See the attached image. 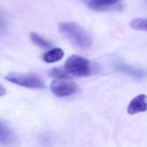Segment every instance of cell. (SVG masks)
I'll use <instances>...</instances> for the list:
<instances>
[{"mask_svg": "<svg viewBox=\"0 0 147 147\" xmlns=\"http://www.w3.org/2000/svg\"><path fill=\"white\" fill-rule=\"evenodd\" d=\"M30 39L32 40V41L40 47H43V48H50L52 47V44L51 42H49L48 40H47L46 39L42 38L41 36H40L39 34H35V33H31L30 34Z\"/></svg>", "mask_w": 147, "mask_h": 147, "instance_id": "obj_10", "label": "cell"}, {"mask_svg": "<svg viewBox=\"0 0 147 147\" xmlns=\"http://www.w3.org/2000/svg\"><path fill=\"white\" fill-rule=\"evenodd\" d=\"M65 70L72 77H85L93 73L94 65L87 59L73 54L70 56L65 64Z\"/></svg>", "mask_w": 147, "mask_h": 147, "instance_id": "obj_2", "label": "cell"}, {"mask_svg": "<svg viewBox=\"0 0 147 147\" xmlns=\"http://www.w3.org/2000/svg\"><path fill=\"white\" fill-rule=\"evenodd\" d=\"M5 93H6V90H5V89L1 85V84H0V96H4L5 95Z\"/></svg>", "mask_w": 147, "mask_h": 147, "instance_id": "obj_12", "label": "cell"}, {"mask_svg": "<svg viewBox=\"0 0 147 147\" xmlns=\"http://www.w3.org/2000/svg\"><path fill=\"white\" fill-rule=\"evenodd\" d=\"M130 26L137 30L146 31L147 20L146 18H136L130 22Z\"/></svg>", "mask_w": 147, "mask_h": 147, "instance_id": "obj_11", "label": "cell"}, {"mask_svg": "<svg viewBox=\"0 0 147 147\" xmlns=\"http://www.w3.org/2000/svg\"><path fill=\"white\" fill-rule=\"evenodd\" d=\"M59 32L74 46L81 49H89L92 46V38L80 25L75 22H60Z\"/></svg>", "mask_w": 147, "mask_h": 147, "instance_id": "obj_1", "label": "cell"}, {"mask_svg": "<svg viewBox=\"0 0 147 147\" xmlns=\"http://www.w3.org/2000/svg\"><path fill=\"white\" fill-rule=\"evenodd\" d=\"M13 140V134L6 124L0 121V144L7 145Z\"/></svg>", "mask_w": 147, "mask_h": 147, "instance_id": "obj_8", "label": "cell"}, {"mask_svg": "<svg viewBox=\"0 0 147 147\" xmlns=\"http://www.w3.org/2000/svg\"><path fill=\"white\" fill-rule=\"evenodd\" d=\"M89 8L95 10H106L122 0H82Z\"/></svg>", "mask_w": 147, "mask_h": 147, "instance_id": "obj_6", "label": "cell"}, {"mask_svg": "<svg viewBox=\"0 0 147 147\" xmlns=\"http://www.w3.org/2000/svg\"><path fill=\"white\" fill-rule=\"evenodd\" d=\"M50 76L57 79H71L72 76L67 72L65 68H53L49 72Z\"/></svg>", "mask_w": 147, "mask_h": 147, "instance_id": "obj_9", "label": "cell"}, {"mask_svg": "<svg viewBox=\"0 0 147 147\" xmlns=\"http://www.w3.org/2000/svg\"><path fill=\"white\" fill-rule=\"evenodd\" d=\"M146 96L140 95L134 97L129 103L127 108V113L129 115H135L141 112H146L147 110Z\"/></svg>", "mask_w": 147, "mask_h": 147, "instance_id": "obj_5", "label": "cell"}, {"mask_svg": "<svg viewBox=\"0 0 147 147\" xmlns=\"http://www.w3.org/2000/svg\"><path fill=\"white\" fill-rule=\"evenodd\" d=\"M64 57V51L61 48L56 47L47 51L42 57L43 60L47 63H53L60 60Z\"/></svg>", "mask_w": 147, "mask_h": 147, "instance_id": "obj_7", "label": "cell"}, {"mask_svg": "<svg viewBox=\"0 0 147 147\" xmlns=\"http://www.w3.org/2000/svg\"><path fill=\"white\" fill-rule=\"evenodd\" d=\"M5 79L16 85L29 89H44L45 84L42 80L34 75L19 72H10L5 76Z\"/></svg>", "mask_w": 147, "mask_h": 147, "instance_id": "obj_3", "label": "cell"}, {"mask_svg": "<svg viewBox=\"0 0 147 147\" xmlns=\"http://www.w3.org/2000/svg\"><path fill=\"white\" fill-rule=\"evenodd\" d=\"M51 91L58 97H66L78 90V86L69 79H55L50 84Z\"/></svg>", "mask_w": 147, "mask_h": 147, "instance_id": "obj_4", "label": "cell"}]
</instances>
